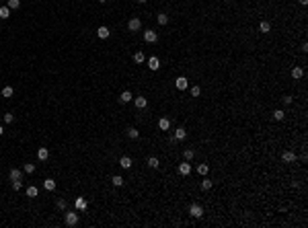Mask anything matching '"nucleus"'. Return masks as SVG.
Masks as SVG:
<instances>
[{
	"label": "nucleus",
	"instance_id": "obj_1",
	"mask_svg": "<svg viewBox=\"0 0 308 228\" xmlns=\"http://www.w3.org/2000/svg\"><path fill=\"white\" fill-rule=\"evenodd\" d=\"M189 216L191 218H201V216H203V208H201L199 203H191L189 206Z\"/></svg>",
	"mask_w": 308,
	"mask_h": 228
},
{
	"label": "nucleus",
	"instance_id": "obj_2",
	"mask_svg": "<svg viewBox=\"0 0 308 228\" xmlns=\"http://www.w3.org/2000/svg\"><path fill=\"white\" fill-rule=\"evenodd\" d=\"M78 224V210L76 212H66V226H76Z\"/></svg>",
	"mask_w": 308,
	"mask_h": 228
},
{
	"label": "nucleus",
	"instance_id": "obj_3",
	"mask_svg": "<svg viewBox=\"0 0 308 228\" xmlns=\"http://www.w3.org/2000/svg\"><path fill=\"white\" fill-rule=\"evenodd\" d=\"M140 27H142V21L138 19V17H132L130 23H127V29L130 31H140Z\"/></svg>",
	"mask_w": 308,
	"mask_h": 228
},
{
	"label": "nucleus",
	"instance_id": "obj_4",
	"mask_svg": "<svg viewBox=\"0 0 308 228\" xmlns=\"http://www.w3.org/2000/svg\"><path fill=\"white\" fill-rule=\"evenodd\" d=\"M74 206H76V210H78V212H86L88 201H86L84 197H76V199H74Z\"/></svg>",
	"mask_w": 308,
	"mask_h": 228
},
{
	"label": "nucleus",
	"instance_id": "obj_5",
	"mask_svg": "<svg viewBox=\"0 0 308 228\" xmlns=\"http://www.w3.org/2000/svg\"><path fill=\"white\" fill-rule=\"evenodd\" d=\"M144 41H146V43H156V41H158L156 31H150V29H148L146 33H144Z\"/></svg>",
	"mask_w": 308,
	"mask_h": 228
},
{
	"label": "nucleus",
	"instance_id": "obj_6",
	"mask_svg": "<svg viewBox=\"0 0 308 228\" xmlns=\"http://www.w3.org/2000/svg\"><path fill=\"white\" fill-rule=\"evenodd\" d=\"M189 173H191V164H189V160H185V163L179 164V175H181V177H187Z\"/></svg>",
	"mask_w": 308,
	"mask_h": 228
},
{
	"label": "nucleus",
	"instance_id": "obj_7",
	"mask_svg": "<svg viewBox=\"0 0 308 228\" xmlns=\"http://www.w3.org/2000/svg\"><path fill=\"white\" fill-rule=\"evenodd\" d=\"M175 86H177L179 90H187V86H189V82H187V78H185V76H179V78L175 80Z\"/></svg>",
	"mask_w": 308,
	"mask_h": 228
},
{
	"label": "nucleus",
	"instance_id": "obj_8",
	"mask_svg": "<svg viewBox=\"0 0 308 228\" xmlns=\"http://www.w3.org/2000/svg\"><path fill=\"white\" fill-rule=\"evenodd\" d=\"M148 68H150L152 72H156V70L160 68V60H158V58H150V60H148Z\"/></svg>",
	"mask_w": 308,
	"mask_h": 228
},
{
	"label": "nucleus",
	"instance_id": "obj_9",
	"mask_svg": "<svg viewBox=\"0 0 308 228\" xmlns=\"http://www.w3.org/2000/svg\"><path fill=\"white\" fill-rule=\"evenodd\" d=\"M8 177H10V181H21V177H23V171H19V169H10Z\"/></svg>",
	"mask_w": 308,
	"mask_h": 228
},
{
	"label": "nucleus",
	"instance_id": "obj_10",
	"mask_svg": "<svg viewBox=\"0 0 308 228\" xmlns=\"http://www.w3.org/2000/svg\"><path fill=\"white\" fill-rule=\"evenodd\" d=\"M119 167H121V169H132V158H130V156H121V158H119Z\"/></svg>",
	"mask_w": 308,
	"mask_h": 228
},
{
	"label": "nucleus",
	"instance_id": "obj_11",
	"mask_svg": "<svg viewBox=\"0 0 308 228\" xmlns=\"http://www.w3.org/2000/svg\"><path fill=\"white\" fill-rule=\"evenodd\" d=\"M158 128L162 129V132H169L171 129V119H166V117H162L160 121H158Z\"/></svg>",
	"mask_w": 308,
	"mask_h": 228
},
{
	"label": "nucleus",
	"instance_id": "obj_12",
	"mask_svg": "<svg viewBox=\"0 0 308 228\" xmlns=\"http://www.w3.org/2000/svg\"><path fill=\"white\" fill-rule=\"evenodd\" d=\"M97 35H99V39H107L109 35H111V31H109L107 27H99V29H97Z\"/></svg>",
	"mask_w": 308,
	"mask_h": 228
},
{
	"label": "nucleus",
	"instance_id": "obj_13",
	"mask_svg": "<svg viewBox=\"0 0 308 228\" xmlns=\"http://www.w3.org/2000/svg\"><path fill=\"white\" fill-rule=\"evenodd\" d=\"M134 103H136L138 109H144V107L148 105V99H146V97H136V99H134Z\"/></svg>",
	"mask_w": 308,
	"mask_h": 228
},
{
	"label": "nucleus",
	"instance_id": "obj_14",
	"mask_svg": "<svg viewBox=\"0 0 308 228\" xmlns=\"http://www.w3.org/2000/svg\"><path fill=\"white\" fill-rule=\"evenodd\" d=\"M302 76H304V70L300 68V66H296V68H292V78H294V80L302 78Z\"/></svg>",
	"mask_w": 308,
	"mask_h": 228
},
{
	"label": "nucleus",
	"instance_id": "obj_15",
	"mask_svg": "<svg viewBox=\"0 0 308 228\" xmlns=\"http://www.w3.org/2000/svg\"><path fill=\"white\" fill-rule=\"evenodd\" d=\"M281 160H284V163H294V160H296V154L288 150V152H284V154H281Z\"/></svg>",
	"mask_w": 308,
	"mask_h": 228
},
{
	"label": "nucleus",
	"instance_id": "obj_16",
	"mask_svg": "<svg viewBox=\"0 0 308 228\" xmlns=\"http://www.w3.org/2000/svg\"><path fill=\"white\" fill-rule=\"evenodd\" d=\"M37 158H39V160H47L49 158V150L47 148H39V150H37Z\"/></svg>",
	"mask_w": 308,
	"mask_h": 228
},
{
	"label": "nucleus",
	"instance_id": "obj_17",
	"mask_svg": "<svg viewBox=\"0 0 308 228\" xmlns=\"http://www.w3.org/2000/svg\"><path fill=\"white\" fill-rule=\"evenodd\" d=\"M132 99H134V97H132V93H130V90H123L121 97H119V101H121V103H130Z\"/></svg>",
	"mask_w": 308,
	"mask_h": 228
},
{
	"label": "nucleus",
	"instance_id": "obj_18",
	"mask_svg": "<svg viewBox=\"0 0 308 228\" xmlns=\"http://www.w3.org/2000/svg\"><path fill=\"white\" fill-rule=\"evenodd\" d=\"M43 187L47 189V191H54V189H56V181H54V179H45V181H43Z\"/></svg>",
	"mask_w": 308,
	"mask_h": 228
},
{
	"label": "nucleus",
	"instance_id": "obj_19",
	"mask_svg": "<svg viewBox=\"0 0 308 228\" xmlns=\"http://www.w3.org/2000/svg\"><path fill=\"white\" fill-rule=\"evenodd\" d=\"M125 134H127V138H132V140H136L138 136H140V132H138L136 128H127L125 129Z\"/></svg>",
	"mask_w": 308,
	"mask_h": 228
},
{
	"label": "nucleus",
	"instance_id": "obj_20",
	"mask_svg": "<svg viewBox=\"0 0 308 228\" xmlns=\"http://www.w3.org/2000/svg\"><path fill=\"white\" fill-rule=\"evenodd\" d=\"M259 31L261 33H269V31H271V25H269L267 21H261L259 23Z\"/></svg>",
	"mask_w": 308,
	"mask_h": 228
},
{
	"label": "nucleus",
	"instance_id": "obj_21",
	"mask_svg": "<svg viewBox=\"0 0 308 228\" xmlns=\"http://www.w3.org/2000/svg\"><path fill=\"white\" fill-rule=\"evenodd\" d=\"M187 138V132L183 128H179V129H175V140H185Z\"/></svg>",
	"mask_w": 308,
	"mask_h": 228
},
{
	"label": "nucleus",
	"instance_id": "obj_22",
	"mask_svg": "<svg viewBox=\"0 0 308 228\" xmlns=\"http://www.w3.org/2000/svg\"><path fill=\"white\" fill-rule=\"evenodd\" d=\"M148 167H150V169H158V167H160L156 156H150V158H148Z\"/></svg>",
	"mask_w": 308,
	"mask_h": 228
},
{
	"label": "nucleus",
	"instance_id": "obj_23",
	"mask_svg": "<svg viewBox=\"0 0 308 228\" xmlns=\"http://www.w3.org/2000/svg\"><path fill=\"white\" fill-rule=\"evenodd\" d=\"M10 17V8L8 6H0V19H8Z\"/></svg>",
	"mask_w": 308,
	"mask_h": 228
},
{
	"label": "nucleus",
	"instance_id": "obj_24",
	"mask_svg": "<svg viewBox=\"0 0 308 228\" xmlns=\"http://www.w3.org/2000/svg\"><path fill=\"white\" fill-rule=\"evenodd\" d=\"M37 193H39V189L35 187V185H31V187H27V195H29V197H37Z\"/></svg>",
	"mask_w": 308,
	"mask_h": 228
},
{
	"label": "nucleus",
	"instance_id": "obj_25",
	"mask_svg": "<svg viewBox=\"0 0 308 228\" xmlns=\"http://www.w3.org/2000/svg\"><path fill=\"white\" fill-rule=\"evenodd\" d=\"M12 93H15V90H12V86H4V89H2V97H4V99H10V97H12Z\"/></svg>",
	"mask_w": 308,
	"mask_h": 228
},
{
	"label": "nucleus",
	"instance_id": "obj_26",
	"mask_svg": "<svg viewBox=\"0 0 308 228\" xmlns=\"http://www.w3.org/2000/svg\"><path fill=\"white\" fill-rule=\"evenodd\" d=\"M156 21H158V25H162V27H164V25H166V23H169V17H166V15H164V12H160V15H158V17H156Z\"/></svg>",
	"mask_w": 308,
	"mask_h": 228
},
{
	"label": "nucleus",
	"instance_id": "obj_27",
	"mask_svg": "<svg viewBox=\"0 0 308 228\" xmlns=\"http://www.w3.org/2000/svg\"><path fill=\"white\" fill-rule=\"evenodd\" d=\"M144 60H146V58H144L142 51H136V54H134V62H136V64H142Z\"/></svg>",
	"mask_w": 308,
	"mask_h": 228
},
{
	"label": "nucleus",
	"instance_id": "obj_28",
	"mask_svg": "<svg viewBox=\"0 0 308 228\" xmlns=\"http://www.w3.org/2000/svg\"><path fill=\"white\" fill-rule=\"evenodd\" d=\"M284 117H286V113H284L281 109H275V111H273V119H277V121H281Z\"/></svg>",
	"mask_w": 308,
	"mask_h": 228
},
{
	"label": "nucleus",
	"instance_id": "obj_29",
	"mask_svg": "<svg viewBox=\"0 0 308 228\" xmlns=\"http://www.w3.org/2000/svg\"><path fill=\"white\" fill-rule=\"evenodd\" d=\"M212 185H214V183H212L210 179H203V181H201V189H203V191H208V189H212Z\"/></svg>",
	"mask_w": 308,
	"mask_h": 228
},
{
	"label": "nucleus",
	"instance_id": "obj_30",
	"mask_svg": "<svg viewBox=\"0 0 308 228\" xmlns=\"http://www.w3.org/2000/svg\"><path fill=\"white\" fill-rule=\"evenodd\" d=\"M6 6H8V8H19V6H21V0H8Z\"/></svg>",
	"mask_w": 308,
	"mask_h": 228
},
{
	"label": "nucleus",
	"instance_id": "obj_31",
	"mask_svg": "<svg viewBox=\"0 0 308 228\" xmlns=\"http://www.w3.org/2000/svg\"><path fill=\"white\" fill-rule=\"evenodd\" d=\"M23 173H27V175L35 173V164H25V167H23Z\"/></svg>",
	"mask_w": 308,
	"mask_h": 228
},
{
	"label": "nucleus",
	"instance_id": "obj_32",
	"mask_svg": "<svg viewBox=\"0 0 308 228\" xmlns=\"http://www.w3.org/2000/svg\"><path fill=\"white\" fill-rule=\"evenodd\" d=\"M208 171H210L208 164H199V167H197V173H199V175H208Z\"/></svg>",
	"mask_w": 308,
	"mask_h": 228
},
{
	"label": "nucleus",
	"instance_id": "obj_33",
	"mask_svg": "<svg viewBox=\"0 0 308 228\" xmlns=\"http://www.w3.org/2000/svg\"><path fill=\"white\" fill-rule=\"evenodd\" d=\"M113 185H115V187H121V185H123V177L115 175V177H113Z\"/></svg>",
	"mask_w": 308,
	"mask_h": 228
},
{
	"label": "nucleus",
	"instance_id": "obj_34",
	"mask_svg": "<svg viewBox=\"0 0 308 228\" xmlns=\"http://www.w3.org/2000/svg\"><path fill=\"white\" fill-rule=\"evenodd\" d=\"M15 121V115L12 113H4V124H12Z\"/></svg>",
	"mask_w": 308,
	"mask_h": 228
},
{
	"label": "nucleus",
	"instance_id": "obj_35",
	"mask_svg": "<svg viewBox=\"0 0 308 228\" xmlns=\"http://www.w3.org/2000/svg\"><path fill=\"white\" fill-rule=\"evenodd\" d=\"M191 95H193V97H199L201 89H199V86H191Z\"/></svg>",
	"mask_w": 308,
	"mask_h": 228
},
{
	"label": "nucleus",
	"instance_id": "obj_36",
	"mask_svg": "<svg viewBox=\"0 0 308 228\" xmlns=\"http://www.w3.org/2000/svg\"><path fill=\"white\" fill-rule=\"evenodd\" d=\"M183 154H185V160H191L193 156H195V152H193V150H185Z\"/></svg>",
	"mask_w": 308,
	"mask_h": 228
},
{
	"label": "nucleus",
	"instance_id": "obj_37",
	"mask_svg": "<svg viewBox=\"0 0 308 228\" xmlns=\"http://www.w3.org/2000/svg\"><path fill=\"white\" fill-rule=\"evenodd\" d=\"M56 206H58L60 210H66V199H58V201H56Z\"/></svg>",
	"mask_w": 308,
	"mask_h": 228
},
{
	"label": "nucleus",
	"instance_id": "obj_38",
	"mask_svg": "<svg viewBox=\"0 0 308 228\" xmlns=\"http://www.w3.org/2000/svg\"><path fill=\"white\" fill-rule=\"evenodd\" d=\"M281 103H284V105H292V97H290V95L281 97Z\"/></svg>",
	"mask_w": 308,
	"mask_h": 228
},
{
	"label": "nucleus",
	"instance_id": "obj_39",
	"mask_svg": "<svg viewBox=\"0 0 308 228\" xmlns=\"http://www.w3.org/2000/svg\"><path fill=\"white\" fill-rule=\"evenodd\" d=\"M21 187H23V183H21V181H12V189H15V191H19Z\"/></svg>",
	"mask_w": 308,
	"mask_h": 228
},
{
	"label": "nucleus",
	"instance_id": "obj_40",
	"mask_svg": "<svg viewBox=\"0 0 308 228\" xmlns=\"http://www.w3.org/2000/svg\"><path fill=\"white\" fill-rule=\"evenodd\" d=\"M298 2H300L302 6H306V4H308V0H298Z\"/></svg>",
	"mask_w": 308,
	"mask_h": 228
},
{
	"label": "nucleus",
	"instance_id": "obj_41",
	"mask_svg": "<svg viewBox=\"0 0 308 228\" xmlns=\"http://www.w3.org/2000/svg\"><path fill=\"white\" fill-rule=\"evenodd\" d=\"M2 134H4V128H2V125H0V136H2Z\"/></svg>",
	"mask_w": 308,
	"mask_h": 228
},
{
	"label": "nucleus",
	"instance_id": "obj_42",
	"mask_svg": "<svg viewBox=\"0 0 308 228\" xmlns=\"http://www.w3.org/2000/svg\"><path fill=\"white\" fill-rule=\"evenodd\" d=\"M138 2H146V0H138Z\"/></svg>",
	"mask_w": 308,
	"mask_h": 228
},
{
	"label": "nucleus",
	"instance_id": "obj_43",
	"mask_svg": "<svg viewBox=\"0 0 308 228\" xmlns=\"http://www.w3.org/2000/svg\"><path fill=\"white\" fill-rule=\"evenodd\" d=\"M99 2H105V0H99Z\"/></svg>",
	"mask_w": 308,
	"mask_h": 228
}]
</instances>
